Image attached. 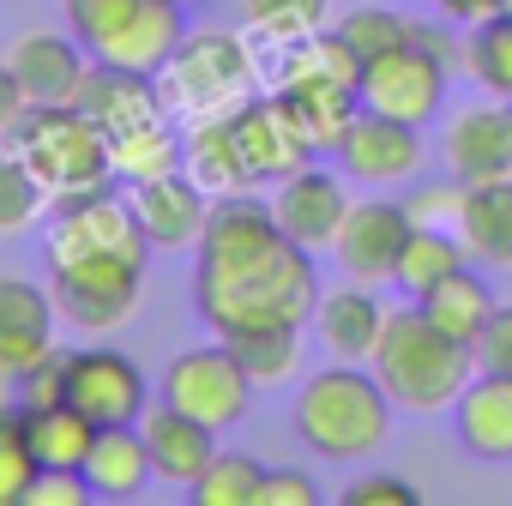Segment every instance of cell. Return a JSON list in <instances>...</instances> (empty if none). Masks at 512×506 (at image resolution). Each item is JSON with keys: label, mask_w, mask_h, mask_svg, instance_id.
<instances>
[{"label": "cell", "mask_w": 512, "mask_h": 506, "mask_svg": "<svg viewBox=\"0 0 512 506\" xmlns=\"http://www.w3.org/2000/svg\"><path fill=\"white\" fill-rule=\"evenodd\" d=\"M332 157H338V169H344L350 181L392 187V181H410L428 151H422V127L392 121V115H380V109H356V121L338 133Z\"/></svg>", "instance_id": "13"}, {"label": "cell", "mask_w": 512, "mask_h": 506, "mask_svg": "<svg viewBox=\"0 0 512 506\" xmlns=\"http://www.w3.org/2000/svg\"><path fill=\"white\" fill-rule=\"evenodd\" d=\"M374 380L386 386V398L410 416H446L458 404V392L476 380V344L440 332L422 308H392L386 332L374 344Z\"/></svg>", "instance_id": "2"}, {"label": "cell", "mask_w": 512, "mask_h": 506, "mask_svg": "<svg viewBox=\"0 0 512 506\" xmlns=\"http://www.w3.org/2000/svg\"><path fill=\"white\" fill-rule=\"evenodd\" d=\"M452 434L482 464H512V380L476 368V380L452 404Z\"/></svg>", "instance_id": "22"}, {"label": "cell", "mask_w": 512, "mask_h": 506, "mask_svg": "<svg viewBox=\"0 0 512 506\" xmlns=\"http://www.w3.org/2000/svg\"><path fill=\"white\" fill-rule=\"evenodd\" d=\"M253 506H320V482L308 476V470H296V464H284V470H266V482H260V500Z\"/></svg>", "instance_id": "40"}, {"label": "cell", "mask_w": 512, "mask_h": 506, "mask_svg": "<svg viewBox=\"0 0 512 506\" xmlns=\"http://www.w3.org/2000/svg\"><path fill=\"white\" fill-rule=\"evenodd\" d=\"M464 73L488 97L512 103V7H500V13H488V19L470 25V37H464Z\"/></svg>", "instance_id": "31"}, {"label": "cell", "mask_w": 512, "mask_h": 506, "mask_svg": "<svg viewBox=\"0 0 512 506\" xmlns=\"http://www.w3.org/2000/svg\"><path fill=\"white\" fill-rule=\"evenodd\" d=\"M127 199H133V211H139V229H145L151 253H187V247H199L211 193H205L187 169H163V175H151V181H133Z\"/></svg>", "instance_id": "17"}, {"label": "cell", "mask_w": 512, "mask_h": 506, "mask_svg": "<svg viewBox=\"0 0 512 506\" xmlns=\"http://www.w3.org/2000/svg\"><path fill=\"white\" fill-rule=\"evenodd\" d=\"M446 79H452V67L404 37V43L380 49L374 61H362V109H380L392 121L428 127L446 109Z\"/></svg>", "instance_id": "10"}, {"label": "cell", "mask_w": 512, "mask_h": 506, "mask_svg": "<svg viewBox=\"0 0 512 506\" xmlns=\"http://www.w3.org/2000/svg\"><path fill=\"white\" fill-rule=\"evenodd\" d=\"M97 488L85 482V470H43L31 482V500L25 506H91Z\"/></svg>", "instance_id": "41"}, {"label": "cell", "mask_w": 512, "mask_h": 506, "mask_svg": "<svg viewBox=\"0 0 512 506\" xmlns=\"http://www.w3.org/2000/svg\"><path fill=\"white\" fill-rule=\"evenodd\" d=\"M253 85H260V67H253L247 43L229 37V31H199V37H181V49L163 61V103L169 115H187V121H205V115H235Z\"/></svg>", "instance_id": "6"}, {"label": "cell", "mask_w": 512, "mask_h": 506, "mask_svg": "<svg viewBox=\"0 0 512 506\" xmlns=\"http://www.w3.org/2000/svg\"><path fill=\"white\" fill-rule=\"evenodd\" d=\"M253 386L247 380V368L235 362V350L217 338V344H193V350H181L169 368H163V380H157V398L163 404H175V410H187V416H199L205 428H235L241 416H247V404H253Z\"/></svg>", "instance_id": "8"}, {"label": "cell", "mask_w": 512, "mask_h": 506, "mask_svg": "<svg viewBox=\"0 0 512 506\" xmlns=\"http://www.w3.org/2000/svg\"><path fill=\"white\" fill-rule=\"evenodd\" d=\"M181 169L217 199V193H235V187H253L247 169H241V151H235V127L229 115H205L187 127V145H181Z\"/></svg>", "instance_id": "28"}, {"label": "cell", "mask_w": 512, "mask_h": 506, "mask_svg": "<svg viewBox=\"0 0 512 506\" xmlns=\"http://www.w3.org/2000/svg\"><path fill=\"white\" fill-rule=\"evenodd\" d=\"M338 37L350 43L356 61H374L380 49H392V43L410 37V13H398V7H350L338 19Z\"/></svg>", "instance_id": "37"}, {"label": "cell", "mask_w": 512, "mask_h": 506, "mask_svg": "<svg viewBox=\"0 0 512 506\" xmlns=\"http://www.w3.org/2000/svg\"><path fill=\"white\" fill-rule=\"evenodd\" d=\"M193 308L223 338L241 326H308L320 308V272L314 253L290 235L253 241L235 253H211L193 272Z\"/></svg>", "instance_id": "1"}, {"label": "cell", "mask_w": 512, "mask_h": 506, "mask_svg": "<svg viewBox=\"0 0 512 506\" xmlns=\"http://www.w3.org/2000/svg\"><path fill=\"white\" fill-rule=\"evenodd\" d=\"M163 169H181V139H175V121H151L127 139H115V175L133 187V181H151Z\"/></svg>", "instance_id": "36"}, {"label": "cell", "mask_w": 512, "mask_h": 506, "mask_svg": "<svg viewBox=\"0 0 512 506\" xmlns=\"http://www.w3.org/2000/svg\"><path fill=\"white\" fill-rule=\"evenodd\" d=\"M241 19H247V31L260 37V43L290 49V43L326 31L332 0H241Z\"/></svg>", "instance_id": "32"}, {"label": "cell", "mask_w": 512, "mask_h": 506, "mask_svg": "<svg viewBox=\"0 0 512 506\" xmlns=\"http://www.w3.org/2000/svg\"><path fill=\"white\" fill-rule=\"evenodd\" d=\"M37 476H43V464L25 434V404L13 398V404H0V506H25Z\"/></svg>", "instance_id": "34"}, {"label": "cell", "mask_w": 512, "mask_h": 506, "mask_svg": "<svg viewBox=\"0 0 512 506\" xmlns=\"http://www.w3.org/2000/svg\"><path fill=\"white\" fill-rule=\"evenodd\" d=\"M181 7H193V0H181Z\"/></svg>", "instance_id": "47"}, {"label": "cell", "mask_w": 512, "mask_h": 506, "mask_svg": "<svg viewBox=\"0 0 512 506\" xmlns=\"http://www.w3.org/2000/svg\"><path fill=\"white\" fill-rule=\"evenodd\" d=\"M7 145L37 169V181L55 199L115 181V145L79 103H31Z\"/></svg>", "instance_id": "5"}, {"label": "cell", "mask_w": 512, "mask_h": 506, "mask_svg": "<svg viewBox=\"0 0 512 506\" xmlns=\"http://www.w3.org/2000/svg\"><path fill=\"white\" fill-rule=\"evenodd\" d=\"M410 43H422L428 55H440L452 73L464 67V43H458V31H452V19L446 25H428V19H410Z\"/></svg>", "instance_id": "44"}, {"label": "cell", "mask_w": 512, "mask_h": 506, "mask_svg": "<svg viewBox=\"0 0 512 506\" xmlns=\"http://www.w3.org/2000/svg\"><path fill=\"white\" fill-rule=\"evenodd\" d=\"M25 109H31V97H25V85H19V73L0 61V139H13V127L25 121Z\"/></svg>", "instance_id": "45"}, {"label": "cell", "mask_w": 512, "mask_h": 506, "mask_svg": "<svg viewBox=\"0 0 512 506\" xmlns=\"http://www.w3.org/2000/svg\"><path fill=\"white\" fill-rule=\"evenodd\" d=\"M49 296L61 308V320L85 338L121 332L139 302H145V266L127 260H91V266H55L49 272Z\"/></svg>", "instance_id": "9"}, {"label": "cell", "mask_w": 512, "mask_h": 506, "mask_svg": "<svg viewBox=\"0 0 512 506\" xmlns=\"http://www.w3.org/2000/svg\"><path fill=\"white\" fill-rule=\"evenodd\" d=\"M223 344L235 350L247 380L266 392L302 374V326H241V332H223Z\"/></svg>", "instance_id": "29"}, {"label": "cell", "mask_w": 512, "mask_h": 506, "mask_svg": "<svg viewBox=\"0 0 512 506\" xmlns=\"http://www.w3.org/2000/svg\"><path fill=\"white\" fill-rule=\"evenodd\" d=\"M49 187L37 181V169L13 151V145H0V235H19L31 229L43 211H49Z\"/></svg>", "instance_id": "35"}, {"label": "cell", "mask_w": 512, "mask_h": 506, "mask_svg": "<svg viewBox=\"0 0 512 506\" xmlns=\"http://www.w3.org/2000/svg\"><path fill=\"white\" fill-rule=\"evenodd\" d=\"M145 428V446H151V464H157V482H175V488H193L205 476V464L217 458V428H205L199 416L175 410V404H151L139 416Z\"/></svg>", "instance_id": "23"}, {"label": "cell", "mask_w": 512, "mask_h": 506, "mask_svg": "<svg viewBox=\"0 0 512 506\" xmlns=\"http://www.w3.org/2000/svg\"><path fill=\"white\" fill-rule=\"evenodd\" d=\"M404 211H410V223H422V229H458V211H464V181L452 175V181L416 187V193L404 199Z\"/></svg>", "instance_id": "38"}, {"label": "cell", "mask_w": 512, "mask_h": 506, "mask_svg": "<svg viewBox=\"0 0 512 506\" xmlns=\"http://www.w3.org/2000/svg\"><path fill=\"white\" fill-rule=\"evenodd\" d=\"M434 7H440V19H452V25H476V19L512 7V0H434Z\"/></svg>", "instance_id": "46"}, {"label": "cell", "mask_w": 512, "mask_h": 506, "mask_svg": "<svg viewBox=\"0 0 512 506\" xmlns=\"http://www.w3.org/2000/svg\"><path fill=\"white\" fill-rule=\"evenodd\" d=\"M344 181H350L344 169H320V163H302L284 181H272V217H278V229L296 247H308V253L332 247L338 223L350 211V187Z\"/></svg>", "instance_id": "15"}, {"label": "cell", "mask_w": 512, "mask_h": 506, "mask_svg": "<svg viewBox=\"0 0 512 506\" xmlns=\"http://www.w3.org/2000/svg\"><path fill=\"white\" fill-rule=\"evenodd\" d=\"M67 404H79L97 428H121L151 410V380L127 350L85 344V350H67Z\"/></svg>", "instance_id": "12"}, {"label": "cell", "mask_w": 512, "mask_h": 506, "mask_svg": "<svg viewBox=\"0 0 512 506\" xmlns=\"http://www.w3.org/2000/svg\"><path fill=\"white\" fill-rule=\"evenodd\" d=\"M344 506H422V488L392 476V470H374V476H356L344 488Z\"/></svg>", "instance_id": "39"}, {"label": "cell", "mask_w": 512, "mask_h": 506, "mask_svg": "<svg viewBox=\"0 0 512 506\" xmlns=\"http://www.w3.org/2000/svg\"><path fill=\"white\" fill-rule=\"evenodd\" d=\"M229 127H235V151H241V169H247L253 187L284 181L290 169L314 163V151H320V145L308 139V127H302V115L290 109L284 91H272V97H247V103L229 115Z\"/></svg>", "instance_id": "11"}, {"label": "cell", "mask_w": 512, "mask_h": 506, "mask_svg": "<svg viewBox=\"0 0 512 506\" xmlns=\"http://www.w3.org/2000/svg\"><path fill=\"white\" fill-rule=\"evenodd\" d=\"M43 260H49V272H55V266H91V260L145 266V260H151V241H145L139 211H133L127 193H115V187H85V193H61V199H55Z\"/></svg>", "instance_id": "7"}, {"label": "cell", "mask_w": 512, "mask_h": 506, "mask_svg": "<svg viewBox=\"0 0 512 506\" xmlns=\"http://www.w3.org/2000/svg\"><path fill=\"white\" fill-rule=\"evenodd\" d=\"M260 482H266V464L253 452H217L205 464V476L187 488L193 506H253L260 500Z\"/></svg>", "instance_id": "33"}, {"label": "cell", "mask_w": 512, "mask_h": 506, "mask_svg": "<svg viewBox=\"0 0 512 506\" xmlns=\"http://www.w3.org/2000/svg\"><path fill=\"white\" fill-rule=\"evenodd\" d=\"M103 133H109V145L115 139H127V133H139V127H151V121H169V103H163V91L151 85V73H127V67H103V61H91L85 67V79H79V97H73Z\"/></svg>", "instance_id": "19"}, {"label": "cell", "mask_w": 512, "mask_h": 506, "mask_svg": "<svg viewBox=\"0 0 512 506\" xmlns=\"http://www.w3.org/2000/svg\"><path fill=\"white\" fill-rule=\"evenodd\" d=\"M386 302L374 296V284H344V290H320L314 308V338L332 362H374V344L386 332Z\"/></svg>", "instance_id": "21"}, {"label": "cell", "mask_w": 512, "mask_h": 506, "mask_svg": "<svg viewBox=\"0 0 512 506\" xmlns=\"http://www.w3.org/2000/svg\"><path fill=\"white\" fill-rule=\"evenodd\" d=\"M416 308L440 326V332H452V338H464V344H476L482 338V326L494 320V290H488V278L482 272H470V266H458L452 278H440L428 296H416Z\"/></svg>", "instance_id": "27"}, {"label": "cell", "mask_w": 512, "mask_h": 506, "mask_svg": "<svg viewBox=\"0 0 512 506\" xmlns=\"http://www.w3.org/2000/svg\"><path fill=\"white\" fill-rule=\"evenodd\" d=\"M7 67L19 73L31 103H73L91 55H85V43L73 31H25V37H13Z\"/></svg>", "instance_id": "20"}, {"label": "cell", "mask_w": 512, "mask_h": 506, "mask_svg": "<svg viewBox=\"0 0 512 506\" xmlns=\"http://www.w3.org/2000/svg\"><path fill=\"white\" fill-rule=\"evenodd\" d=\"M470 260V247H464V235L458 229H410V241H404V253H398V272H392V284L416 302V296H428L440 278H452L458 266Z\"/></svg>", "instance_id": "30"}, {"label": "cell", "mask_w": 512, "mask_h": 506, "mask_svg": "<svg viewBox=\"0 0 512 506\" xmlns=\"http://www.w3.org/2000/svg\"><path fill=\"white\" fill-rule=\"evenodd\" d=\"M458 235H464V247H470V260H482V266H494V272H512V175L464 187Z\"/></svg>", "instance_id": "25"}, {"label": "cell", "mask_w": 512, "mask_h": 506, "mask_svg": "<svg viewBox=\"0 0 512 506\" xmlns=\"http://www.w3.org/2000/svg\"><path fill=\"white\" fill-rule=\"evenodd\" d=\"M61 13L91 61L127 73H163L187 37L181 0H61Z\"/></svg>", "instance_id": "4"}, {"label": "cell", "mask_w": 512, "mask_h": 506, "mask_svg": "<svg viewBox=\"0 0 512 506\" xmlns=\"http://www.w3.org/2000/svg\"><path fill=\"white\" fill-rule=\"evenodd\" d=\"M85 482L97 488V500H139L151 482H157V464H151V446H145V428L139 422H121V428H97V446L85 458Z\"/></svg>", "instance_id": "24"}, {"label": "cell", "mask_w": 512, "mask_h": 506, "mask_svg": "<svg viewBox=\"0 0 512 506\" xmlns=\"http://www.w3.org/2000/svg\"><path fill=\"white\" fill-rule=\"evenodd\" d=\"M476 368H488V374H506V380H512V302H506V308H494V320L482 326V338H476Z\"/></svg>", "instance_id": "43"}, {"label": "cell", "mask_w": 512, "mask_h": 506, "mask_svg": "<svg viewBox=\"0 0 512 506\" xmlns=\"http://www.w3.org/2000/svg\"><path fill=\"white\" fill-rule=\"evenodd\" d=\"M13 392H19V404H55V398H67V350L55 344V350H49V356H43Z\"/></svg>", "instance_id": "42"}, {"label": "cell", "mask_w": 512, "mask_h": 506, "mask_svg": "<svg viewBox=\"0 0 512 506\" xmlns=\"http://www.w3.org/2000/svg\"><path fill=\"white\" fill-rule=\"evenodd\" d=\"M55 296L25 278H0V386H19L55 350Z\"/></svg>", "instance_id": "18"}, {"label": "cell", "mask_w": 512, "mask_h": 506, "mask_svg": "<svg viewBox=\"0 0 512 506\" xmlns=\"http://www.w3.org/2000/svg\"><path fill=\"white\" fill-rule=\"evenodd\" d=\"M25 434H31V452H37L43 470H85V458L97 446V422L67 398L25 404Z\"/></svg>", "instance_id": "26"}, {"label": "cell", "mask_w": 512, "mask_h": 506, "mask_svg": "<svg viewBox=\"0 0 512 506\" xmlns=\"http://www.w3.org/2000/svg\"><path fill=\"white\" fill-rule=\"evenodd\" d=\"M392 398L374 380V368L362 362H332L314 368L296 386V434L314 446V458L326 464H356L374 458L392 440Z\"/></svg>", "instance_id": "3"}, {"label": "cell", "mask_w": 512, "mask_h": 506, "mask_svg": "<svg viewBox=\"0 0 512 506\" xmlns=\"http://www.w3.org/2000/svg\"><path fill=\"white\" fill-rule=\"evenodd\" d=\"M410 229H416V223H410V211H404L398 199H350V211H344V223H338V241H332L344 278L374 284V290L392 284Z\"/></svg>", "instance_id": "14"}, {"label": "cell", "mask_w": 512, "mask_h": 506, "mask_svg": "<svg viewBox=\"0 0 512 506\" xmlns=\"http://www.w3.org/2000/svg\"><path fill=\"white\" fill-rule=\"evenodd\" d=\"M440 157H446V169H452L464 187L512 175V103H506V97L464 103V109L446 121V133H440Z\"/></svg>", "instance_id": "16"}]
</instances>
